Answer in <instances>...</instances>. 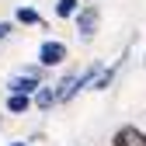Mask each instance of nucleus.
<instances>
[{"instance_id":"9","label":"nucleus","mask_w":146,"mask_h":146,"mask_svg":"<svg viewBox=\"0 0 146 146\" xmlns=\"http://www.w3.org/2000/svg\"><path fill=\"white\" fill-rule=\"evenodd\" d=\"M17 21H21V25H42V17H38V11H31V7H17Z\"/></svg>"},{"instance_id":"5","label":"nucleus","mask_w":146,"mask_h":146,"mask_svg":"<svg viewBox=\"0 0 146 146\" xmlns=\"http://www.w3.org/2000/svg\"><path fill=\"white\" fill-rule=\"evenodd\" d=\"M28 108H31V94H17V90L7 94V111L11 115H25Z\"/></svg>"},{"instance_id":"4","label":"nucleus","mask_w":146,"mask_h":146,"mask_svg":"<svg viewBox=\"0 0 146 146\" xmlns=\"http://www.w3.org/2000/svg\"><path fill=\"white\" fill-rule=\"evenodd\" d=\"M38 73L35 70H28V73H21V77H11V84H7V90H17V94H35L38 90Z\"/></svg>"},{"instance_id":"2","label":"nucleus","mask_w":146,"mask_h":146,"mask_svg":"<svg viewBox=\"0 0 146 146\" xmlns=\"http://www.w3.org/2000/svg\"><path fill=\"white\" fill-rule=\"evenodd\" d=\"M63 59H66V45L63 42H56V38L42 42V49H38V63L42 66H59Z\"/></svg>"},{"instance_id":"3","label":"nucleus","mask_w":146,"mask_h":146,"mask_svg":"<svg viewBox=\"0 0 146 146\" xmlns=\"http://www.w3.org/2000/svg\"><path fill=\"white\" fill-rule=\"evenodd\" d=\"M115 146H146V132H139L136 125H122V129L111 136Z\"/></svg>"},{"instance_id":"10","label":"nucleus","mask_w":146,"mask_h":146,"mask_svg":"<svg viewBox=\"0 0 146 146\" xmlns=\"http://www.w3.org/2000/svg\"><path fill=\"white\" fill-rule=\"evenodd\" d=\"M11 31H14V28H11V21H0V42H4Z\"/></svg>"},{"instance_id":"1","label":"nucleus","mask_w":146,"mask_h":146,"mask_svg":"<svg viewBox=\"0 0 146 146\" xmlns=\"http://www.w3.org/2000/svg\"><path fill=\"white\" fill-rule=\"evenodd\" d=\"M77 31H80V38L84 42H90L94 38V31H98V21H101V11L94 7V4H87V7H77Z\"/></svg>"},{"instance_id":"11","label":"nucleus","mask_w":146,"mask_h":146,"mask_svg":"<svg viewBox=\"0 0 146 146\" xmlns=\"http://www.w3.org/2000/svg\"><path fill=\"white\" fill-rule=\"evenodd\" d=\"M11 146H28V143H11Z\"/></svg>"},{"instance_id":"7","label":"nucleus","mask_w":146,"mask_h":146,"mask_svg":"<svg viewBox=\"0 0 146 146\" xmlns=\"http://www.w3.org/2000/svg\"><path fill=\"white\" fill-rule=\"evenodd\" d=\"M35 104H38L42 111H49V108L56 104V90H52V87H42V84H38V90H35Z\"/></svg>"},{"instance_id":"6","label":"nucleus","mask_w":146,"mask_h":146,"mask_svg":"<svg viewBox=\"0 0 146 146\" xmlns=\"http://www.w3.org/2000/svg\"><path fill=\"white\" fill-rule=\"evenodd\" d=\"M73 94H77V77H63V80L56 84V104H63V101H70Z\"/></svg>"},{"instance_id":"8","label":"nucleus","mask_w":146,"mask_h":146,"mask_svg":"<svg viewBox=\"0 0 146 146\" xmlns=\"http://www.w3.org/2000/svg\"><path fill=\"white\" fill-rule=\"evenodd\" d=\"M77 7H80V0H56V14L59 17H73Z\"/></svg>"}]
</instances>
